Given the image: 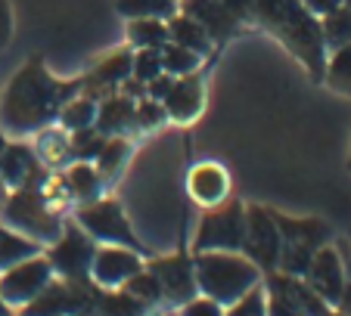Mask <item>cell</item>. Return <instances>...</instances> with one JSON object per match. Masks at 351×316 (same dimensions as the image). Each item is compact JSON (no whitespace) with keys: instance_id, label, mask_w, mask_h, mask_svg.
Masks as SVG:
<instances>
[{"instance_id":"obj_1","label":"cell","mask_w":351,"mask_h":316,"mask_svg":"<svg viewBox=\"0 0 351 316\" xmlns=\"http://www.w3.org/2000/svg\"><path fill=\"white\" fill-rule=\"evenodd\" d=\"M84 81H56L44 68V60L34 56L32 62L16 72L10 87L0 99V131L3 133H28L44 131L60 118L62 105L78 96Z\"/></svg>"},{"instance_id":"obj_2","label":"cell","mask_w":351,"mask_h":316,"mask_svg":"<svg viewBox=\"0 0 351 316\" xmlns=\"http://www.w3.org/2000/svg\"><path fill=\"white\" fill-rule=\"evenodd\" d=\"M255 16L274 38H280L289 47L292 56L311 72L314 81H324L326 75L324 31H320V19L311 10L302 7V0H255Z\"/></svg>"},{"instance_id":"obj_3","label":"cell","mask_w":351,"mask_h":316,"mask_svg":"<svg viewBox=\"0 0 351 316\" xmlns=\"http://www.w3.org/2000/svg\"><path fill=\"white\" fill-rule=\"evenodd\" d=\"M193 273H196V289L218 304L239 301L261 279L258 267L237 251H199Z\"/></svg>"},{"instance_id":"obj_4","label":"cell","mask_w":351,"mask_h":316,"mask_svg":"<svg viewBox=\"0 0 351 316\" xmlns=\"http://www.w3.org/2000/svg\"><path fill=\"white\" fill-rule=\"evenodd\" d=\"M274 220H277L280 230V273H289V276H305L308 263H311L314 251L324 248L330 242V226L317 218H286L274 211Z\"/></svg>"},{"instance_id":"obj_5","label":"cell","mask_w":351,"mask_h":316,"mask_svg":"<svg viewBox=\"0 0 351 316\" xmlns=\"http://www.w3.org/2000/svg\"><path fill=\"white\" fill-rule=\"evenodd\" d=\"M99 285L87 279H62L50 282L22 307V316H97Z\"/></svg>"},{"instance_id":"obj_6","label":"cell","mask_w":351,"mask_h":316,"mask_svg":"<svg viewBox=\"0 0 351 316\" xmlns=\"http://www.w3.org/2000/svg\"><path fill=\"white\" fill-rule=\"evenodd\" d=\"M3 220H7L13 230H22L28 239H34V242H40V245L44 242L53 245L56 239L62 236V224L53 211H50L47 198L40 196L38 180L19 186V189L3 202Z\"/></svg>"},{"instance_id":"obj_7","label":"cell","mask_w":351,"mask_h":316,"mask_svg":"<svg viewBox=\"0 0 351 316\" xmlns=\"http://www.w3.org/2000/svg\"><path fill=\"white\" fill-rule=\"evenodd\" d=\"M245 236V208L239 202H221L199 224L193 251H243Z\"/></svg>"},{"instance_id":"obj_8","label":"cell","mask_w":351,"mask_h":316,"mask_svg":"<svg viewBox=\"0 0 351 316\" xmlns=\"http://www.w3.org/2000/svg\"><path fill=\"white\" fill-rule=\"evenodd\" d=\"M78 224L84 226V233L90 239H103L109 245H125V248L143 251L121 205L112 202V198H97V202H87L84 208H78Z\"/></svg>"},{"instance_id":"obj_9","label":"cell","mask_w":351,"mask_h":316,"mask_svg":"<svg viewBox=\"0 0 351 316\" xmlns=\"http://www.w3.org/2000/svg\"><path fill=\"white\" fill-rule=\"evenodd\" d=\"M243 254L258 267V270H277L280 263V230L274 220V211L261 205L245 208V236H243Z\"/></svg>"},{"instance_id":"obj_10","label":"cell","mask_w":351,"mask_h":316,"mask_svg":"<svg viewBox=\"0 0 351 316\" xmlns=\"http://www.w3.org/2000/svg\"><path fill=\"white\" fill-rule=\"evenodd\" d=\"M53 279V267L47 257H28L0 273V298L10 307H25L47 282Z\"/></svg>"},{"instance_id":"obj_11","label":"cell","mask_w":351,"mask_h":316,"mask_svg":"<svg viewBox=\"0 0 351 316\" xmlns=\"http://www.w3.org/2000/svg\"><path fill=\"white\" fill-rule=\"evenodd\" d=\"M93 239L81 230H62V236L50 245L47 261L62 279H87L93 261Z\"/></svg>"},{"instance_id":"obj_12","label":"cell","mask_w":351,"mask_h":316,"mask_svg":"<svg viewBox=\"0 0 351 316\" xmlns=\"http://www.w3.org/2000/svg\"><path fill=\"white\" fill-rule=\"evenodd\" d=\"M140 270H143V261H140V251H134V248L109 245V248L93 251L90 279L99 289H121V285Z\"/></svg>"},{"instance_id":"obj_13","label":"cell","mask_w":351,"mask_h":316,"mask_svg":"<svg viewBox=\"0 0 351 316\" xmlns=\"http://www.w3.org/2000/svg\"><path fill=\"white\" fill-rule=\"evenodd\" d=\"M149 273L159 279L162 295L165 301H180L186 304L190 298H196V273H193V261L184 254L174 257H159V261L149 263Z\"/></svg>"},{"instance_id":"obj_14","label":"cell","mask_w":351,"mask_h":316,"mask_svg":"<svg viewBox=\"0 0 351 316\" xmlns=\"http://www.w3.org/2000/svg\"><path fill=\"white\" fill-rule=\"evenodd\" d=\"M305 282L326 304H339L342 289H345V270H342V257H339L336 248L324 245V248L314 251L311 263H308V270H305Z\"/></svg>"},{"instance_id":"obj_15","label":"cell","mask_w":351,"mask_h":316,"mask_svg":"<svg viewBox=\"0 0 351 316\" xmlns=\"http://www.w3.org/2000/svg\"><path fill=\"white\" fill-rule=\"evenodd\" d=\"M267 291H271V295H280L283 301H289L302 316H326L330 313V304H326L302 276H289V273L271 270V276H267Z\"/></svg>"},{"instance_id":"obj_16","label":"cell","mask_w":351,"mask_h":316,"mask_svg":"<svg viewBox=\"0 0 351 316\" xmlns=\"http://www.w3.org/2000/svg\"><path fill=\"white\" fill-rule=\"evenodd\" d=\"M180 13L196 19L212 40H224L227 34H233L239 25L237 16L224 7V0H184V3H180Z\"/></svg>"},{"instance_id":"obj_17","label":"cell","mask_w":351,"mask_h":316,"mask_svg":"<svg viewBox=\"0 0 351 316\" xmlns=\"http://www.w3.org/2000/svg\"><path fill=\"white\" fill-rule=\"evenodd\" d=\"M162 105H165V115H171L174 121H193L202 109V81L196 75L174 78L171 90L162 96Z\"/></svg>"},{"instance_id":"obj_18","label":"cell","mask_w":351,"mask_h":316,"mask_svg":"<svg viewBox=\"0 0 351 316\" xmlns=\"http://www.w3.org/2000/svg\"><path fill=\"white\" fill-rule=\"evenodd\" d=\"M38 177H40V168H38L34 149H28L25 143H7L3 158H0V183L19 189V186L32 183Z\"/></svg>"},{"instance_id":"obj_19","label":"cell","mask_w":351,"mask_h":316,"mask_svg":"<svg viewBox=\"0 0 351 316\" xmlns=\"http://www.w3.org/2000/svg\"><path fill=\"white\" fill-rule=\"evenodd\" d=\"M230 192V177H227L224 168L218 165H199L193 168L190 174V196L196 198L199 205H206V208H215L221 205Z\"/></svg>"},{"instance_id":"obj_20","label":"cell","mask_w":351,"mask_h":316,"mask_svg":"<svg viewBox=\"0 0 351 316\" xmlns=\"http://www.w3.org/2000/svg\"><path fill=\"white\" fill-rule=\"evenodd\" d=\"M131 62H134V53L131 50H115L112 56L99 62L90 75L84 78V87H87V96H99V90H106L112 84H125L128 75H131Z\"/></svg>"},{"instance_id":"obj_21","label":"cell","mask_w":351,"mask_h":316,"mask_svg":"<svg viewBox=\"0 0 351 316\" xmlns=\"http://www.w3.org/2000/svg\"><path fill=\"white\" fill-rule=\"evenodd\" d=\"M134 109H137V103H134L131 96H109L103 99V105H97V131L99 133H125L128 127H137V121H134Z\"/></svg>"},{"instance_id":"obj_22","label":"cell","mask_w":351,"mask_h":316,"mask_svg":"<svg viewBox=\"0 0 351 316\" xmlns=\"http://www.w3.org/2000/svg\"><path fill=\"white\" fill-rule=\"evenodd\" d=\"M168 40L171 44H180V47H186V50H193V53H199V56H206L208 50H212V44L215 40L206 34V28L199 25L196 19H190V16H184V13H174L171 19H168Z\"/></svg>"},{"instance_id":"obj_23","label":"cell","mask_w":351,"mask_h":316,"mask_svg":"<svg viewBox=\"0 0 351 316\" xmlns=\"http://www.w3.org/2000/svg\"><path fill=\"white\" fill-rule=\"evenodd\" d=\"M38 251H40V242H34V239L22 236V233H16V230L0 226V273L10 270L13 263L34 257Z\"/></svg>"},{"instance_id":"obj_24","label":"cell","mask_w":351,"mask_h":316,"mask_svg":"<svg viewBox=\"0 0 351 316\" xmlns=\"http://www.w3.org/2000/svg\"><path fill=\"white\" fill-rule=\"evenodd\" d=\"M62 183L72 192V198H78V202H84V205L97 202L99 192H103V177H99V171L90 165H72Z\"/></svg>"},{"instance_id":"obj_25","label":"cell","mask_w":351,"mask_h":316,"mask_svg":"<svg viewBox=\"0 0 351 316\" xmlns=\"http://www.w3.org/2000/svg\"><path fill=\"white\" fill-rule=\"evenodd\" d=\"M149 304H143L140 298L128 295L125 289L119 291H103L97 301V316H149Z\"/></svg>"},{"instance_id":"obj_26","label":"cell","mask_w":351,"mask_h":316,"mask_svg":"<svg viewBox=\"0 0 351 316\" xmlns=\"http://www.w3.org/2000/svg\"><path fill=\"white\" fill-rule=\"evenodd\" d=\"M159 56H162V72L171 75V78H184V75H193L199 68V62H202V56L193 50H186V47L180 44H162L159 47Z\"/></svg>"},{"instance_id":"obj_27","label":"cell","mask_w":351,"mask_h":316,"mask_svg":"<svg viewBox=\"0 0 351 316\" xmlns=\"http://www.w3.org/2000/svg\"><path fill=\"white\" fill-rule=\"evenodd\" d=\"M320 31H324L326 50H339V47L351 44V10L342 3L332 13L320 16Z\"/></svg>"},{"instance_id":"obj_28","label":"cell","mask_w":351,"mask_h":316,"mask_svg":"<svg viewBox=\"0 0 351 316\" xmlns=\"http://www.w3.org/2000/svg\"><path fill=\"white\" fill-rule=\"evenodd\" d=\"M128 38L140 50H159L162 44H168V25L162 19H131Z\"/></svg>"},{"instance_id":"obj_29","label":"cell","mask_w":351,"mask_h":316,"mask_svg":"<svg viewBox=\"0 0 351 316\" xmlns=\"http://www.w3.org/2000/svg\"><path fill=\"white\" fill-rule=\"evenodd\" d=\"M121 16L128 19H171L178 13L174 0H119Z\"/></svg>"},{"instance_id":"obj_30","label":"cell","mask_w":351,"mask_h":316,"mask_svg":"<svg viewBox=\"0 0 351 316\" xmlns=\"http://www.w3.org/2000/svg\"><path fill=\"white\" fill-rule=\"evenodd\" d=\"M324 81L332 87L336 93H345V96H351V44L339 47V50H332L330 62H326V75Z\"/></svg>"},{"instance_id":"obj_31","label":"cell","mask_w":351,"mask_h":316,"mask_svg":"<svg viewBox=\"0 0 351 316\" xmlns=\"http://www.w3.org/2000/svg\"><path fill=\"white\" fill-rule=\"evenodd\" d=\"M97 121V103L90 96H75L62 105L60 112V124L66 131H81V127H93Z\"/></svg>"},{"instance_id":"obj_32","label":"cell","mask_w":351,"mask_h":316,"mask_svg":"<svg viewBox=\"0 0 351 316\" xmlns=\"http://www.w3.org/2000/svg\"><path fill=\"white\" fill-rule=\"evenodd\" d=\"M34 155H40L47 161V165H62L69 155H72V143H69L66 137H62L60 131H40L38 137V146H34Z\"/></svg>"},{"instance_id":"obj_33","label":"cell","mask_w":351,"mask_h":316,"mask_svg":"<svg viewBox=\"0 0 351 316\" xmlns=\"http://www.w3.org/2000/svg\"><path fill=\"white\" fill-rule=\"evenodd\" d=\"M128 155H131V146H128V140H121V137L106 140V143H103V149H99V155H97V171H99V177H103V180L112 177V174L119 171L121 165H125Z\"/></svg>"},{"instance_id":"obj_34","label":"cell","mask_w":351,"mask_h":316,"mask_svg":"<svg viewBox=\"0 0 351 316\" xmlns=\"http://www.w3.org/2000/svg\"><path fill=\"white\" fill-rule=\"evenodd\" d=\"M121 289L128 291V295H134V298H140L143 304H149V307H156V304L162 301V285H159V279L153 276L149 270H140V273H134L131 279H128Z\"/></svg>"},{"instance_id":"obj_35","label":"cell","mask_w":351,"mask_h":316,"mask_svg":"<svg viewBox=\"0 0 351 316\" xmlns=\"http://www.w3.org/2000/svg\"><path fill=\"white\" fill-rule=\"evenodd\" d=\"M72 155L78 158H97L103 143H106V133L93 131V127H81V131H72Z\"/></svg>"},{"instance_id":"obj_36","label":"cell","mask_w":351,"mask_h":316,"mask_svg":"<svg viewBox=\"0 0 351 316\" xmlns=\"http://www.w3.org/2000/svg\"><path fill=\"white\" fill-rule=\"evenodd\" d=\"M131 75H134V81H140V84H149L153 78H159V75H162L159 50H140V53H134Z\"/></svg>"},{"instance_id":"obj_37","label":"cell","mask_w":351,"mask_h":316,"mask_svg":"<svg viewBox=\"0 0 351 316\" xmlns=\"http://www.w3.org/2000/svg\"><path fill=\"white\" fill-rule=\"evenodd\" d=\"M224 316H267V298L265 291L255 285V289H249L239 301L230 304V310H227Z\"/></svg>"},{"instance_id":"obj_38","label":"cell","mask_w":351,"mask_h":316,"mask_svg":"<svg viewBox=\"0 0 351 316\" xmlns=\"http://www.w3.org/2000/svg\"><path fill=\"white\" fill-rule=\"evenodd\" d=\"M162 118H165V105L156 103V99H143V103H137V109H134L137 127H156Z\"/></svg>"},{"instance_id":"obj_39","label":"cell","mask_w":351,"mask_h":316,"mask_svg":"<svg viewBox=\"0 0 351 316\" xmlns=\"http://www.w3.org/2000/svg\"><path fill=\"white\" fill-rule=\"evenodd\" d=\"M180 316H224V307H221L218 301L202 295V298H190L186 307L180 310Z\"/></svg>"},{"instance_id":"obj_40","label":"cell","mask_w":351,"mask_h":316,"mask_svg":"<svg viewBox=\"0 0 351 316\" xmlns=\"http://www.w3.org/2000/svg\"><path fill=\"white\" fill-rule=\"evenodd\" d=\"M13 40V10L10 0H0V50H7Z\"/></svg>"},{"instance_id":"obj_41","label":"cell","mask_w":351,"mask_h":316,"mask_svg":"<svg viewBox=\"0 0 351 316\" xmlns=\"http://www.w3.org/2000/svg\"><path fill=\"white\" fill-rule=\"evenodd\" d=\"M271 295V291H267ZM267 316H302L289 301H283L280 295H271L267 298Z\"/></svg>"},{"instance_id":"obj_42","label":"cell","mask_w":351,"mask_h":316,"mask_svg":"<svg viewBox=\"0 0 351 316\" xmlns=\"http://www.w3.org/2000/svg\"><path fill=\"white\" fill-rule=\"evenodd\" d=\"M224 7L230 10L239 22H245V19H252L255 16V0H224Z\"/></svg>"},{"instance_id":"obj_43","label":"cell","mask_w":351,"mask_h":316,"mask_svg":"<svg viewBox=\"0 0 351 316\" xmlns=\"http://www.w3.org/2000/svg\"><path fill=\"white\" fill-rule=\"evenodd\" d=\"M302 7L311 10L314 16H326V13H332L336 7H342V0H302Z\"/></svg>"},{"instance_id":"obj_44","label":"cell","mask_w":351,"mask_h":316,"mask_svg":"<svg viewBox=\"0 0 351 316\" xmlns=\"http://www.w3.org/2000/svg\"><path fill=\"white\" fill-rule=\"evenodd\" d=\"M339 310H342V313H348L351 316V285L345 282V289H342V298H339V304H336Z\"/></svg>"},{"instance_id":"obj_45","label":"cell","mask_w":351,"mask_h":316,"mask_svg":"<svg viewBox=\"0 0 351 316\" xmlns=\"http://www.w3.org/2000/svg\"><path fill=\"white\" fill-rule=\"evenodd\" d=\"M0 316H10V304L0 298Z\"/></svg>"},{"instance_id":"obj_46","label":"cell","mask_w":351,"mask_h":316,"mask_svg":"<svg viewBox=\"0 0 351 316\" xmlns=\"http://www.w3.org/2000/svg\"><path fill=\"white\" fill-rule=\"evenodd\" d=\"M3 149H7V140H3V131H0V158H3Z\"/></svg>"},{"instance_id":"obj_47","label":"cell","mask_w":351,"mask_h":316,"mask_svg":"<svg viewBox=\"0 0 351 316\" xmlns=\"http://www.w3.org/2000/svg\"><path fill=\"white\" fill-rule=\"evenodd\" d=\"M3 202H7V196H3V183H0V208H3Z\"/></svg>"},{"instance_id":"obj_48","label":"cell","mask_w":351,"mask_h":316,"mask_svg":"<svg viewBox=\"0 0 351 316\" xmlns=\"http://www.w3.org/2000/svg\"><path fill=\"white\" fill-rule=\"evenodd\" d=\"M326 316H348V313H342V310H339V313H326Z\"/></svg>"},{"instance_id":"obj_49","label":"cell","mask_w":351,"mask_h":316,"mask_svg":"<svg viewBox=\"0 0 351 316\" xmlns=\"http://www.w3.org/2000/svg\"><path fill=\"white\" fill-rule=\"evenodd\" d=\"M342 3H345V7H348V10H351V0H342Z\"/></svg>"},{"instance_id":"obj_50","label":"cell","mask_w":351,"mask_h":316,"mask_svg":"<svg viewBox=\"0 0 351 316\" xmlns=\"http://www.w3.org/2000/svg\"><path fill=\"white\" fill-rule=\"evenodd\" d=\"M348 168H351V158H348Z\"/></svg>"}]
</instances>
